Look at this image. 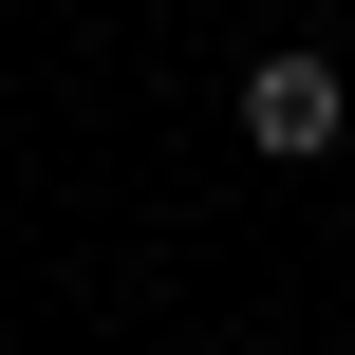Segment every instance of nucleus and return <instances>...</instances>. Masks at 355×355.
I'll list each match as a JSON object with an SVG mask.
<instances>
[{"label": "nucleus", "mask_w": 355, "mask_h": 355, "mask_svg": "<svg viewBox=\"0 0 355 355\" xmlns=\"http://www.w3.org/2000/svg\"><path fill=\"white\" fill-rule=\"evenodd\" d=\"M243 150L318 168V150H337V56H262V75H243Z\"/></svg>", "instance_id": "obj_1"}]
</instances>
